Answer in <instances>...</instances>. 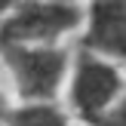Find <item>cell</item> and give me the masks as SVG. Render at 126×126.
I'll list each match as a JSON object with an SVG mask.
<instances>
[{
  "label": "cell",
  "mask_w": 126,
  "mask_h": 126,
  "mask_svg": "<svg viewBox=\"0 0 126 126\" xmlns=\"http://www.w3.org/2000/svg\"><path fill=\"white\" fill-rule=\"evenodd\" d=\"M0 62L9 71L12 89L22 102H52L71 71V52L59 43L52 46L0 43Z\"/></svg>",
  "instance_id": "1"
},
{
  "label": "cell",
  "mask_w": 126,
  "mask_h": 126,
  "mask_svg": "<svg viewBox=\"0 0 126 126\" xmlns=\"http://www.w3.org/2000/svg\"><path fill=\"white\" fill-rule=\"evenodd\" d=\"M83 28V3L62 0H18L0 22V43L52 46Z\"/></svg>",
  "instance_id": "2"
},
{
  "label": "cell",
  "mask_w": 126,
  "mask_h": 126,
  "mask_svg": "<svg viewBox=\"0 0 126 126\" xmlns=\"http://www.w3.org/2000/svg\"><path fill=\"white\" fill-rule=\"evenodd\" d=\"M123 92H126V80L120 65L89 52V49H80L77 55H71L68 102L83 123L92 126L98 117H105Z\"/></svg>",
  "instance_id": "3"
},
{
  "label": "cell",
  "mask_w": 126,
  "mask_h": 126,
  "mask_svg": "<svg viewBox=\"0 0 126 126\" xmlns=\"http://www.w3.org/2000/svg\"><path fill=\"white\" fill-rule=\"evenodd\" d=\"M80 49L126 65V0H89L83 9Z\"/></svg>",
  "instance_id": "4"
},
{
  "label": "cell",
  "mask_w": 126,
  "mask_h": 126,
  "mask_svg": "<svg viewBox=\"0 0 126 126\" xmlns=\"http://www.w3.org/2000/svg\"><path fill=\"white\" fill-rule=\"evenodd\" d=\"M3 126H71V120L55 102H18L9 108Z\"/></svg>",
  "instance_id": "5"
},
{
  "label": "cell",
  "mask_w": 126,
  "mask_h": 126,
  "mask_svg": "<svg viewBox=\"0 0 126 126\" xmlns=\"http://www.w3.org/2000/svg\"><path fill=\"white\" fill-rule=\"evenodd\" d=\"M92 126H126V92L114 102V108H111L105 117H98Z\"/></svg>",
  "instance_id": "6"
},
{
  "label": "cell",
  "mask_w": 126,
  "mask_h": 126,
  "mask_svg": "<svg viewBox=\"0 0 126 126\" xmlns=\"http://www.w3.org/2000/svg\"><path fill=\"white\" fill-rule=\"evenodd\" d=\"M9 95H6V89H3V83H0V126L6 123V114H9Z\"/></svg>",
  "instance_id": "7"
},
{
  "label": "cell",
  "mask_w": 126,
  "mask_h": 126,
  "mask_svg": "<svg viewBox=\"0 0 126 126\" xmlns=\"http://www.w3.org/2000/svg\"><path fill=\"white\" fill-rule=\"evenodd\" d=\"M16 3H18V0H0V22H3V18L9 16V9H12Z\"/></svg>",
  "instance_id": "8"
},
{
  "label": "cell",
  "mask_w": 126,
  "mask_h": 126,
  "mask_svg": "<svg viewBox=\"0 0 126 126\" xmlns=\"http://www.w3.org/2000/svg\"><path fill=\"white\" fill-rule=\"evenodd\" d=\"M62 3H80V0H62Z\"/></svg>",
  "instance_id": "9"
}]
</instances>
